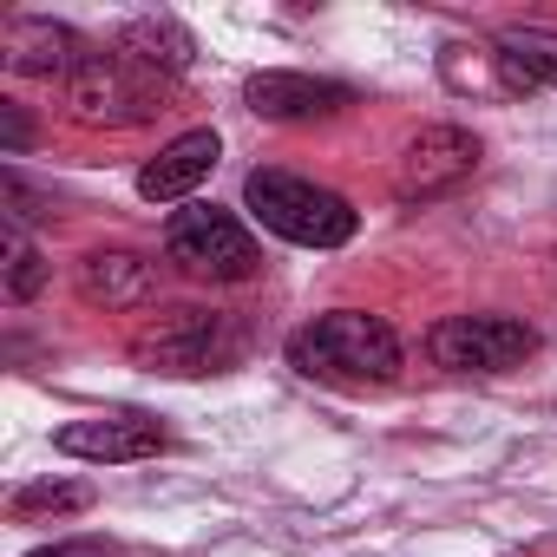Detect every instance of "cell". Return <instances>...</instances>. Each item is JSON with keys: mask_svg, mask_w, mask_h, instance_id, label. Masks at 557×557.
Returning a JSON list of instances; mask_svg holds the SVG:
<instances>
[{"mask_svg": "<svg viewBox=\"0 0 557 557\" xmlns=\"http://www.w3.org/2000/svg\"><path fill=\"white\" fill-rule=\"evenodd\" d=\"M119 53H132V60H145L151 73H164V79H177V73H190V60H197V40L171 21V14H138L125 34H119Z\"/></svg>", "mask_w": 557, "mask_h": 557, "instance_id": "14", "label": "cell"}, {"mask_svg": "<svg viewBox=\"0 0 557 557\" xmlns=\"http://www.w3.org/2000/svg\"><path fill=\"white\" fill-rule=\"evenodd\" d=\"M0 132H8V158H21V151L34 145V125H27L21 106H0Z\"/></svg>", "mask_w": 557, "mask_h": 557, "instance_id": "18", "label": "cell"}, {"mask_svg": "<svg viewBox=\"0 0 557 557\" xmlns=\"http://www.w3.org/2000/svg\"><path fill=\"white\" fill-rule=\"evenodd\" d=\"M472 171H479V138L459 132V125H426V132L400 151V177H394V190H400V203H426V197L466 184Z\"/></svg>", "mask_w": 557, "mask_h": 557, "instance_id": "8", "label": "cell"}, {"mask_svg": "<svg viewBox=\"0 0 557 557\" xmlns=\"http://www.w3.org/2000/svg\"><path fill=\"white\" fill-rule=\"evenodd\" d=\"M92 505V485H79V479H34V485H21L14 498H8V511L21 518V524H34V518H66V511H86Z\"/></svg>", "mask_w": 557, "mask_h": 557, "instance_id": "15", "label": "cell"}, {"mask_svg": "<svg viewBox=\"0 0 557 557\" xmlns=\"http://www.w3.org/2000/svg\"><path fill=\"white\" fill-rule=\"evenodd\" d=\"M164 256L184 275H197V283H249V275L262 269L256 236L230 210H216V203H184L164 223Z\"/></svg>", "mask_w": 557, "mask_h": 557, "instance_id": "5", "label": "cell"}, {"mask_svg": "<svg viewBox=\"0 0 557 557\" xmlns=\"http://www.w3.org/2000/svg\"><path fill=\"white\" fill-rule=\"evenodd\" d=\"M0 53H8V73H21V79H53V86H66V79L92 60L86 40H79L73 27H60V21H8Z\"/></svg>", "mask_w": 557, "mask_h": 557, "instance_id": "10", "label": "cell"}, {"mask_svg": "<svg viewBox=\"0 0 557 557\" xmlns=\"http://www.w3.org/2000/svg\"><path fill=\"white\" fill-rule=\"evenodd\" d=\"M243 203L256 210V223L269 236L302 243V249H342L361 230V216L342 190H329L315 177H296V171H249Z\"/></svg>", "mask_w": 557, "mask_h": 557, "instance_id": "2", "label": "cell"}, {"mask_svg": "<svg viewBox=\"0 0 557 557\" xmlns=\"http://www.w3.org/2000/svg\"><path fill=\"white\" fill-rule=\"evenodd\" d=\"M216 158H223L216 132H184V138H171V145L138 171V197H145V203H190L197 184L216 171Z\"/></svg>", "mask_w": 557, "mask_h": 557, "instance_id": "12", "label": "cell"}, {"mask_svg": "<svg viewBox=\"0 0 557 557\" xmlns=\"http://www.w3.org/2000/svg\"><path fill=\"white\" fill-rule=\"evenodd\" d=\"M47 275H53V262L21 236V230H8V283H0V296H8V309H27L40 289H47Z\"/></svg>", "mask_w": 557, "mask_h": 557, "instance_id": "16", "label": "cell"}, {"mask_svg": "<svg viewBox=\"0 0 557 557\" xmlns=\"http://www.w3.org/2000/svg\"><path fill=\"white\" fill-rule=\"evenodd\" d=\"M73 283H79V302L92 309H145L158 296V262H145L138 249H92L79 256Z\"/></svg>", "mask_w": 557, "mask_h": 557, "instance_id": "11", "label": "cell"}, {"mask_svg": "<svg viewBox=\"0 0 557 557\" xmlns=\"http://www.w3.org/2000/svg\"><path fill=\"white\" fill-rule=\"evenodd\" d=\"M53 446L66 459H92V466H125V459H151L164 453V426L151 413H92V420H66L53 433Z\"/></svg>", "mask_w": 557, "mask_h": 557, "instance_id": "9", "label": "cell"}, {"mask_svg": "<svg viewBox=\"0 0 557 557\" xmlns=\"http://www.w3.org/2000/svg\"><path fill=\"white\" fill-rule=\"evenodd\" d=\"M243 348H249L243 322L216 315V309H171V315H158L132 335V361L151 368V374H171V381L223 374V368L243 361Z\"/></svg>", "mask_w": 557, "mask_h": 557, "instance_id": "4", "label": "cell"}, {"mask_svg": "<svg viewBox=\"0 0 557 557\" xmlns=\"http://www.w3.org/2000/svg\"><path fill=\"white\" fill-rule=\"evenodd\" d=\"M27 557H119V544L112 537H60V544H40Z\"/></svg>", "mask_w": 557, "mask_h": 557, "instance_id": "17", "label": "cell"}, {"mask_svg": "<svg viewBox=\"0 0 557 557\" xmlns=\"http://www.w3.org/2000/svg\"><path fill=\"white\" fill-rule=\"evenodd\" d=\"M243 106L269 125H315V119H335L355 106V92L342 79H315V73H283V66H269V73H249L243 86Z\"/></svg>", "mask_w": 557, "mask_h": 557, "instance_id": "7", "label": "cell"}, {"mask_svg": "<svg viewBox=\"0 0 557 557\" xmlns=\"http://www.w3.org/2000/svg\"><path fill=\"white\" fill-rule=\"evenodd\" d=\"M492 73L505 92H544L557 86V34L550 27H511L492 40Z\"/></svg>", "mask_w": 557, "mask_h": 557, "instance_id": "13", "label": "cell"}, {"mask_svg": "<svg viewBox=\"0 0 557 557\" xmlns=\"http://www.w3.org/2000/svg\"><path fill=\"white\" fill-rule=\"evenodd\" d=\"M537 335L518 315H446L426 329V355L446 374H511L524 368Z\"/></svg>", "mask_w": 557, "mask_h": 557, "instance_id": "6", "label": "cell"}, {"mask_svg": "<svg viewBox=\"0 0 557 557\" xmlns=\"http://www.w3.org/2000/svg\"><path fill=\"white\" fill-rule=\"evenodd\" d=\"M289 368L322 387H387L400 374V335L368 309H335L289 335Z\"/></svg>", "mask_w": 557, "mask_h": 557, "instance_id": "1", "label": "cell"}, {"mask_svg": "<svg viewBox=\"0 0 557 557\" xmlns=\"http://www.w3.org/2000/svg\"><path fill=\"white\" fill-rule=\"evenodd\" d=\"M66 119L73 125H92V132H125V125H151L164 106V73H151L145 60L132 53H92L66 86Z\"/></svg>", "mask_w": 557, "mask_h": 557, "instance_id": "3", "label": "cell"}]
</instances>
